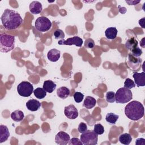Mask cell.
I'll list each match as a JSON object with an SVG mask.
<instances>
[{
    "mask_svg": "<svg viewBox=\"0 0 145 145\" xmlns=\"http://www.w3.org/2000/svg\"><path fill=\"white\" fill-rule=\"evenodd\" d=\"M131 52V54H132L133 56L137 57H139V56H140L143 53L142 50L138 46L133 49Z\"/></svg>",
    "mask_w": 145,
    "mask_h": 145,
    "instance_id": "1f68e13d",
    "label": "cell"
},
{
    "mask_svg": "<svg viewBox=\"0 0 145 145\" xmlns=\"http://www.w3.org/2000/svg\"><path fill=\"white\" fill-rule=\"evenodd\" d=\"M93 131L97 135H101L104 132V126L100 123H97L94 125Z\"/></svg>",
    "mask_w": 145,
    "mask_h": 145,
    "instance_id": "4316f807",
    "label": "cell"
},
{
    "mask_svg": "<svg viewBox=\"0 0 145 145\" xmlns=\"http://www.w3.org/2000/svg\"><path fill=\"white\" fill-rule=\"evenodd\" d=\"M17 91L21 96L29 97L33 92V86L29 82L23 81L18 85Z\"/></svg>",
    "mask_w": 145,
    "mask_h": 145,
    "instance_id": "8992f818",
    "label": "cell"
},
{
    "mask_svg": "<svg viewBox=\"0 0 145 145\" xmlns=\"http://www.w3.org/2000/svg\"><path fill=\"white\" fill-rule=\"evenodd\" d=\"M135 87V84L133 80H131L130 78L126 79L124 82V87L130 89Z\"/></svg>",
    "mask_w": 145,
    "mask_h": 145,
    "instance_id": "83f0119b",
    "label": "cell"
},
{
    "mask_svg": "<svg viewBox=\"0 0 145 145\" xmlns=\"http://www.w3.org/2000/svg\"><path fill=\"white\" fill-rule=\"evenodd\" d=\"M118 118H119L118 115L116 114L113 113H109L105 116V120L109 123L114 125L116 124Z\"/></svg>",
    "mask_w": 145,
    "mask_h": 145,
    "instance_id": "cb8c5ba5",
    "label": "cell"
},
{
    "mask_svg": "<svg viewBox=\"0 0 145 145\" xmlns=\"http://www.w3.org/2000/svg\"><path fill=\"white\" fill-rule=\"evenodd\" d=\"M138 45V42L137 40L134 37H132L130 38L129 39H128L126 41L125 44V47L127 49L130 50V51H131L135 48L137 47Z\"/></svg>",
    "mask_w": 145,
    "mask_h": 145,
    "instance_id": "44dd1931",
    "label": "cell"
},
{
    "mask_svg": "<svg viewBox=\"0 0 145 145\" xmlns=\"http://www.w3.org/2000/svg\"><path fill=\"white\" fill-rule=\"evenodd\" d=\"M24 115L23 112L20 110H16L11 114V118L16 122H20L23 120Z\"/></svg>",
    "mask_w": 145,
    "mask_h": 145,
    "instance_id": "7402d4cb",
    "label": "cell"
},
{
    "mask_svg": "<svg viewBox=\"0 0 145 145\" xmlns=\"http://www.w3.org/2000/svg\"><path fill=\"white\" fill-rule=\"evenodd\" d=\"M10 136V133L7 127L3 125H0V143L7 140Z\"/></svg>",
    "mask_w": 145,
    "mask_h": 145,
    "instance_id": "2e32d148",
    "label": "cell"
},
{
    "mask_svg": "<svg viewBox=\"0 0 145 145\" xmlns=\"http://www.w3.org/2000/svg\"><path fill=\"white\" fill-rule=\"evenodd\" d=\"M83 40L78 36H73L72 37H70L66 39L60 40L58 41V44L59 45H75L76 46L80 47L83 44Z\"/></svg>",
    "mask_w": 145,
    "mask_h": 145,
    "instance_id": "9c48e42d",
    "label": "cell"
},
{
    "mask_svg": "<svg viewBox=\"0 0 145 145\" xmlns=\"http://www.w3.org/2000/svg\"><path fill=\"white\" fill-rule=\"evenodd\" d=\"M15 37L5 33L0 35V50L2 53H7L15 47Z\"/></svg>",
    "mask_w": 145,
    "mask_h": 145,
    "instance_id": "3957f363",
    "label": "cell"
},
{
    "mask_svg": "<svg viewBox=\"0 0 145 145\" xmlns=\"http://www.w3.org/2000/svg\"><path fill=\"white\" fill-rule=\"evenodd\" d=\"M1 20L3 26L7 30L17 29L23 22L20 15L17 11L8 8L5 10Z\"/></svg>",
    "mask_w": 145,
    "mask_h": 145,
    "instance_id": "6da1fadb",
    "label": "cell"
},
{
    "mask_svg": "<svg viewBox=\"0 0 145 145\" xmlns=\"http://www.w3.org/2000/svg\"><path fill=\"white\" fill-rule=\"evenodd\" d=\"M35 27L40 32H44L49 31L52 25L51 21L45 16L39 17L35 21Z\"/></svg>",
    "mask_w": 145,
    "mask_h": 145,
    "instance_id": "52a82bcc",
    "label": "cell"
},
{
    "mask_svg": "<svg viewBox=\"0 0 145 145\" xmlns=\"http://www.w3.org/2000/svg\"><path fill=\"white\" fill-rule=\"evenodd\" d=\"M69 135L64 131L58 132L55 137V142L58 144L66 145L69 143Z\"/></svg>",
    "mask_w": 145,
    "mask_h": 145,
    "instance_id": "8fae6325",
    "label": "cell"
},
{
    "mask_svg": "<svg viewBox=\"0 0 145 145\" xmlns=\"http://www.w3.org/2000/svg\"><path fill=\"white\" fill-rule=\"evenodd\" d=\"M70 93V89L66 87H59L57 91V96L62 99H65L67 98L69 96Z\"/></svg>",
    "mask_w": 145,
    "mask_h": 145,
    "instance_id": "ffe728a7",
    "label": "cell"
},
{
    "mask_svg": "<svg viewBox=\"0 0 145 145\" xmlns=\"http://www.w3.org/2000/svg\"><path fill=\"white\" fill-rule=\"evenodd\" d=\"M57 85L51 80H45L43 84V88L48 93H52L56 88Z\"/></svg>",
    "mask_w": 145,
    "mask_h": 145,
    "instance_id": "e0dca14e",
    "label": "cell"
},
{
    "mask_svg": "<svg viewBox=\"0 0 145 145\" xmlns=\"http://www.w3.org/2000/svg\"><path fill=\"white\" fill-rule=\"evenodd\" d=\"M60 56H61L60 51L56 49H52L48 52L47 54L48 59L52 62L57 61L59 59Z\"/></svg>",
    "mask_w": 145,
    "mask_h": 145,
    "instance_id": "9a60e30c",
    "label": "cell"
},
{
    "mask_svg": "<svg viewBox=\"0 0 145 145\" xmlns=\"http://www.w3.org/2000/svg\"><path fill=\"white\" fill-rule=\"evenodd\" d=\"M117 29L116 27H109L105 31V35L108 39L113 40L116 38Z\"/></svg>",
    "mask_w": 145,
    "mask_h": 145,
    "instance_id": "d6986e66",
    "label": "cell"
},
{
    "mask_svg": "<svg viewBox=\"0 0 145 145\" xmlns=\"http://www.w3.org/2000/svg\"><path fill=\"white\" fill-rule=\"evenodd\" d=\"M120 142L125 145H129L132 140V137L129 133H123L119 136Z\"/></svg>",
    "mask_w": 145,
    "mask_h": 145,
    "instance_id": "603a6c76",
    "label": "cell"
},
{
    "mask_svg": "<svg viewBox=\"0 0 145 145\" xmlns=\"http://www.w3.org/2000/svg\"><path fill=\"white\" fill-rule=\"evenodd\" d=\"M95 46V42L93 39L88 38L84 42V47L86 48L92 49Z\"/></svg>",
    "mask_w": 145,
    "mask_h": 145,
    "instance_id": "4dcf8cb0",
    "label": "cell"
},
{
    "mask_svg": "<svg viewBox=\"0 0 145 145\" xmlns=\"http://www.w3.org/2000/svg\"><path fill=\"white\" fill-rule=\"evenodd\" d=\"M135 144L137 145H144L145 144V139L144 138H138L136 140Z\"/></svg>",
    "mask_w": 145,
    "mask_h": 145,
    "instance_id": "e575fe53",
    "label": "cell"
},
{
    "mask_svg": "<svg viewBox=\"0 0 145 145\" xmlns=\"http://www.w3.org/2000/svg\"><path fill=\"white\" fill-rule=\"evenodd\" d=\"M96 104V100L92 96H87L83 103V106L87 109H92Z\"/></svg>",
    "mask_w": 145,
    "mask_h": 145,
    "instance_id": "ac0fdd59",
    "label": "cell"
},
{
    "mask_svg": "<svg viewBox=\"0 0 145 145\" xmlns=\"http://www.w3.org/2000/svg\"><path fill=\"white\" fill-rule=\"evenodd\" d=\"M54 36L56 39H63L65 37V33L63 31L60 29H56L54 32Z\"/></svg>",
    "mask_w": 145,
    "mask_h": 145,
    "instance_id": "f1b7e54d",
    "label": "cell"
},
{
    "mask_svg": "<svg viewBox=\"0 0 145 145\" xmlns=\"http://www.w3.org/2000/svg\"><path fill=\"white\" fill-rule=\"evenodd\" d=\"M33 94L36 98L39 99H42L46 96V92L43 88L38 87L33 90Z\"/></svg>",
    "mask_w": 145,
    "mask_h": 145,
    "instance_id": "d4e9b609",
    "label": "cell"
},
{
    "mask_svg": "<svg viewBox=\"0 0 145 145\" xmlns=\"http://www.w3.org/2000/svg\"><path fill=\"white\" fill-rule=\"evenodd\" d=\"M98 137L93 130H86L82 133L80 140L84 145H95L97 144Z\"/></svg>",
    "mask_w": 145,
    "mask_h": 145,
    "instance_id": "5b68a950",
    "label": "cell"
},
{
    "mask_svg": "<svg viewBox=\"0 0 145 145\" xmlns=\"http://www.w3.org/2000/svg\"><path fill=\"white\" fill-rule=\"evenodd\" d=\"M125 2L129 4V5H135L137 4H138V3L140 2V1H125Z\"/></svg>",
    "mask_w": 145,
    "mask_h": 145,
    "instance_id": "d590c367",
    "label": "cell"
},
{
    "mask_svg": "<svg viewBox=\"0 0 145 145\" xmlns=\"http://www.w3.org/2000/svg\"><path fill=\"white\" fill-rule=\"evenodd\" d=\"M106 101L109 103H113L115 101V93L113 91H109L106 93L105 96Z\"/></svg>",
    "mask_w": 145,
    "mask_h": 145,
    "instance_id": "484cf974",
    "label": "cell"
},
{
    "mask_svg": "<svg viewBox=\"0 0 145 145\" xmlns=\"http://www.w3.org/2000/svg\"><path fill=\"white\" fill-rule=\"evenodd\" d=\"M125 113L129 119L133 121H138L144 116V106L139 101H132L126 105Z\"/></svg>",
    "mask_w": 145,
    "mask_h": 145,
    "instance_id": "7a4b0ae2",
    "label": "cell"
},
{
    "mask_svg": "<svg viewBox=\"0 0 145 145\" xmlns=\"http://www.w3.org/2000/svg\"><path fill=\"white\" fill-rule=\"evenodd\" d=\"M78 131L80 133H83L85 132L86 130H87V126L86 123L84 122H81L78 125Z\"/></svg>",
    "mask_w": 145,
    "mask_h": 145,
    "instance_id": "836d02e7",
    "label": "cell"
},
{
    "mask_svg": "<svg viewBox=\"0 0 145 145\" xmlns=\"http://www.w3.org/2000/svg\"><path fill=\"white\" fill-rule=\"evenodd\" d=\"M132 99L133 93L131 91L125 87L119 88L115 93V101L117 103H127Z\"/></svg>",
    "mask_w": 145,
    "mask_h": 145,
    "instance_id": "277c9868",
    "label": "cell"
},
{
    "mask_svg": "<svg viewBox=\"0 0 145 145\" xmlns=\"http://www.w3.org/2000/svg\"><path fill=\"white\" fill-rule=\"evenodd\" d=\"M127 65L133 71H138L141 66L142 59L139 57H135L132 54L129 53L127 58Z\"/></svg>",
    "mask_w": 145,
    "mask_h": 145,
    "instance_id": "ba28073f",
    "label": "cell"
},
{
    "mask_svg": "<svg viewBox=\"0 0 145 145\" xmlns=\"http://www.w3.org/2000/svg\"><path fill=\"white\" fill-rule=\"evenodd\" d=\"M133 77L134 79L135 84H136L137 86L143 87L145 85V72L144 71L139 73L137 72H134Z\"/></svg>",
    "mask_w": 145,
    "mask_h": 145,
    "instance_id": "7c38bea8",
    "label": "cell"
},
{
    "mask_svg": "<svg viewBox=\"0 0 145 145\" xmlns=\"http://www.w3.org/2000/svg\"><path fill=\"white\" fill-rule=\"evenodd\" d=\"M69 144L70 145H82L83 143L82 141L78 138H72L69 142Z\"/></svg>",
    "mask_w": 145,
    "mask_h": 145,
    "instance_id": "d6a6232c",
    "label": "cell"
},
{
    "mask_svg": "<svg viewBox=\"0 0 145 145\" xmlns=\"http://www.w3.org/2000/svg\"><path fill=\"white\" fill-rule=\"evenodd\" d=\"M144 18H143L142 19H140V20H139V25H141L142 26V28H144Z\"/></svg>",
    "mask_w": 145,
    "mask_h": 145,
    "instance_id": "8d00e7d4",
    "label": "cell"
},
{
    "mask_svg": "<svg viewBox=\"0 0 145 145\" xmlns=\"http://www.w3.org/2000/svg\"><path fill=\"white\" fill-rule=\"evenodd\" d=\"M42 10V6L39 1H33L29 5V11L33 14H39Z\"/></svg>",
    "mask_w": 145,
    "mask_h": 145,
    "instance_id": "4fadbf2b",
    "label": "cell"
},
{
    "mask_svg": "<svg viewBox=\"0 0 145 145\" xmlns=\"http://www.w3.org/2000/svg\"><path fill=\"white\" fill-rule=\"evenodd\" d=\"M41 106V103L37 100L34 99L29 100L26 103V107L29 110L35 112Z\"/></svg>",
    "mask_w": 145,
    "mask_h": 145,
    "instance_id": "5bb4252c",
    "label": "cell"
},
{
    "mask_svg": "<svg viewBox=\"0 0 145 145\" xmlns=\"http://www.w3.org/2000/svg\"><path fill=\"white\" fill-rule=\"evenodd\" d=\"M83 98H84V95L80 92H76L74 94V100L77 103H79L82 102V101L83 100Z\"/></svg>",
    "mask_w": 145,
    "mask_h": 145,
    "instance_id": "f546056e",
    "label": "cell"
},
{
    "mask_svg": "<svg viewBox=\"0 0 145 145\" xmlns=\"http://www.w3.org/2000/svg\"><path fill=\"white\" fill-rule=\"evenodd\" d=\"M64 113L65 116L70 120H74L78 117L79 113L76 108L72 104L65 107Z\"/></svg>",
    "mask_w": 145,
    "mask_h": 145,
    "instance_id": "30bf717a",
    "label": "cell"
}]
</instances>
